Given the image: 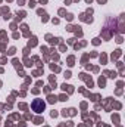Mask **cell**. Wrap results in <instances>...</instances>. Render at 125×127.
Masks as SVG:
<instances>
[{
    "mask_svg": "<svg viewBox=\"0 0 125 127\" xmlns=\"http://www.w3.org/2000/svg\"><path fill=\"white\" fill-rule=\"evenodd\" d=\"M32 109L35 111V112H41L43 109H44V102L43 100H40V99H35L34 102H32Z\"/></svg>",
    "mask_w": 125,
    "mask_h": 127,
    "instance_id": "obj_1",
    "label": "cell"
}]
</instances>
